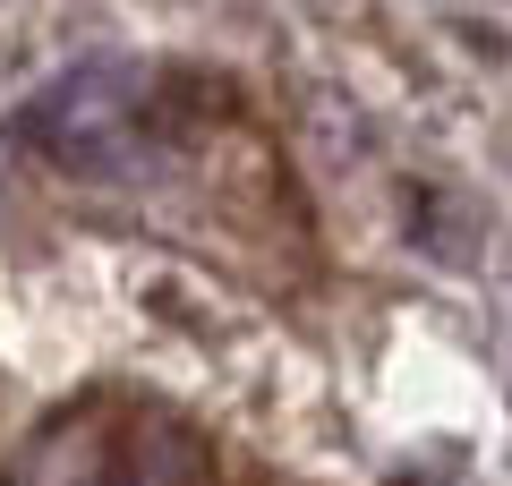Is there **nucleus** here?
Returning <instances> with one entry per match:
<instances>
[{
	"label": "nucleus",
	"instance_id": "1",
	"mask_svg": "<svg viewBox=\"0 0 512 486\" xmlns=\"http://www.w3.org/2000/svg\"><path fill=\"white\" fill-rule=\"evenodd\" d=\"M9 486H214V452L163 401L94 393L18 452Z\"/></svg>",
	"mask_w": 512,
	"mask_h": 486
}]
</instances>
